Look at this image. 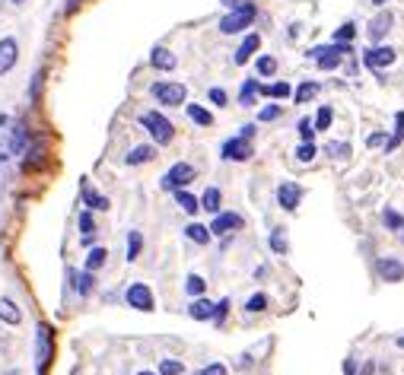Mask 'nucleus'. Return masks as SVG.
<instances>
[{
    "label": "nucleus",
    "instance_id": "obj_26",
    "mask_svg": "<svg viewBox=\"0 0 404 375\" xmlns=\"http://www.w3.org/2000/svg\"><path fill=\"white\" fill-rule=\"evenodd\" d=\"M258 80H246V83H242V89H239V102H242V106H255V96H258Z\"/></svg>",
    "mask_w": 404,
    "mask_h": 375
},
{
    "label": "nucleus",
    "instance_id": "obj_25",
    "mask_svg": "<svg viewBox=\"0 0 404 375\" xmlns=\"http://www.w3.org/2000/svg\"><path fill=\"white\" fill-rule=\"evenodd\" d=\"M185 236L191 239L194 245H207V242H210V229H207V226H201V223H188L185 226Z\"/></svg>",
    "mask_w": 404,
    "mask_h": 375
},
{
    "label": "nucleus",
    "instance_id": "obj_19",
    "mask_svg": "<svg viewBox=\"0 0 404 375\" xmlns=\"http://www.w3.org/2000/svg\"><path fill=\"white\" fill-rule=\"evenodd\" d=\"M201 207H204L207 213H213V217H217L220 213V204H223V191H220V188H207L204 194H201Z\"/></svg>",
    "mask_w": 404,
    "mask_h": 375
},
{
    "label": "nucleus",
    "instance_id": "obj_48",
    "mask_svg": "<svg viewBox=\"0 0 404 375\" xmlns=\"http://www.w3.org/2000/svg\"><path fill=\"white\" fill-rule=\"evenodd\" d=\"M385 144H389L385 134H370V137H366V146H370V150H372V146H385Z\"/></svg>",
    "mask_w": 404,
    "mask_h": 375
},
{
    "label": "nucleus",
    "instance_id": "obj_33",
    "mask_svg": "<svg viewBox=\"0 0 404 375\" xmlns=\"http://www.w3.org/2000/svg\"><path fill=\"white\" fill-rule=\"evenodd\" d=\"M204 290H207L204 277L191 274V277H188V280H185V293H188V296H194V299H198V296H204Z\"/></svg>",
    "mask_w": 404,
    "mask_h": 375
},
{
    "label": "nucleus",
    "instance_id": "obj_22",
    "mask_svg": "<svg viewBox=\"0 0 404 375\" xmlns=\"http://www.w3.org/2000/svg\"><path fill=\"white\" fill-rule=\"evenodd\" d=\"M267 242H271V251H274V255H286V251H290L284 226H274V229H271V239H267Z\"/></svg>",
    "mask_w": 404,
    "mask_h": 375
},
{
    "label": "nucleus",
    "instance_id": "obj_51",
    "mask_svg": "<svg viewBox=\"0 0 404 375\" xmlns=\"http://www.w3.org/2000/svg\"><path fill=\"white\" fill-rule=\"evenodd\" d=\"M372 372H376V366H372V362H366L363 372H360V375H372Z\"/></svg>",
    "mask_w": 404,
    "mask_h": 375
},
{
    "label": "nucleus",
    "instance_id": "obj_30",
    "mask_svg": "<svg viewBox=\"0 0 404 375\" xmlns=\"http://www.w3.org/2000/svg\"><path fill=\"white\" fill-rule=\"evenodd\" d=\"M261 96H271V99H286L290 96V83H274V86H258Z\"/></svg>",
    "mask_w": 404,
    "mask_h": 375
},
{
    "label": "nucleus",
    "instance_id": "obj_49",
    "mask_svg": "<svg viewBox=\"0 0 404 375\" xmlns=\"http://www.w3.org/2000/svg\"><path fill=\"white\" fill-rule=\"evenodd\" d=\"M344 375H360V372H357V356H347V362H344Z\"/></svg>",
    "mask_w": 404,
    "mask_h": 375
},
{
    "label": "nucleus",
    "instance_id": "obj_2",
    "mask_svg": "<svg viewBox=\"0 0 404 375\" xmlns=\"http://www.w3.org/2000/svg\"><path fill=\"white\" fill-rule=\"evenodd\" d=\"M51 356H54V331L51 324H39L35 328V369H39V375L48 372Z\"/></svg>",
    "mask_w": 404,
    "mask_h": 375
},
{
    "label": "nucleus",
    "instance_id": "obj_5",
    "mask_svg": "<svg viewBox=\"0 0 404 375\" xmlns=\"http://www.w3.org/2000/svg\"><path fill=\"white\" fill-rule=\"evenodd\" d=\"M198 178V172H194V165H188V163H175L172 169L163 175V191H182V188H188V184Z\"/></svg>",
    "mask_w": 404,
    "mask_h": 375
},
{
    "label": "nucleus",
    "instance_id": "obj_37",
    "mask_svg": "<svg viewBox=\"0 0 404 375\" xmlns=\"http://www.w3.org/2000/svg\"><path fill=\"white\" fill-rule=\"evenodd\" d=\"M258 77H274V73H277V61L271 58V54H265V58H258Z\"/></svg>",
    "mask_w": 404,
    "mask_h": 375
},
{
    "label": "nucleus",
    "instance_id": "obj_16",
    "mask_svg": "<svg viewBox=\"0 0 404 375\" xmlns=\"http://www.w3.org/2000/svg\"><path fill=\"white\" fill-rule=\"evenodd\" d=\"M150 64L156 67V70H175V64H179V58H175L169 48H153L150 54Z\"/></svg>",
    "mask_w": 404,
    "mask_h": 375
},
{
    "label": "nucleus",
    "instance_id": "obj_20",
    "mask_svg": "<svg viewBox=\"0 0 404 375\" xmlns=\"http://www.w3.org/2000/svg\"><path fill=\"white\" fill-rule=\"evenodd\" d=\"M83 204H87V210H108V198L96 194L87 182H83Z\"/></svg>",
    "mask_w": 404,
    "mask_h": 375
},
{
    "label": "nucleus",
    "instance_id": "obj_46",
    "mask_svg": "<svg viewBox=\"0 0 404 375\" xmlns=\"http://www.w3.org/2000/svg\"><path fill=\"white\" fill-rule=\"evenodd\" d=\"M207 99H210L213 106H220V108H223V106H226V89H220V86H213V89L207 92Z\"/></svg>",
    "mask_w": 404,
    "mask_h": 375
},
{
    "label": "nucleus",
    "instance_id": "obj_39",
    "mask_svg": "<svg viewBox=\"0 0 404 375\" xmlns=\"http://www.w3.org/2000/svg\"><path fill=\"white\" fill-rule=\"evenodd\" d=\"M185 372V366H182L179 360H163L159 362V375H182Z\"/></svg>",
    "mask_w": 404,
    "mask_h": 375
},
{
    "label": "nucleus",
    "instance_id": "obj_10",
    "mask_svg": "<svg viewBox=\"0 0 404 375\" xmlns=\"http://www.w3.org/2000/svg\"><path fill=\"white\" fill-rule=\"evenodd\" d=\"M207 229H210V236H229V232L242 229V217L239 213H217Z\"/></svg>",
    "mask_w": 404,
    "mask_h": 375
},
{
    "label": "nucleus",
    "instance_id": "obj_11",
    "mask_svg": "<svg viewBox=\"0 0 404 375\" xmlns=\"http://www.w3.org/2000/svg\"><path fill=\"white\" fill-rule=\"evenodd\" d=\"M16 61H20V45H16V39H0V77L4 73H10L16 67Z\"/></svg>",
    "mask_w": 404,
    "mask_h": 375
},
{
    "label": "nucleus",
    "instance_id": "obj_50",
    "mask_svg": "<svg viewBox=\"0 0 404 375\" xmlns=\"http://www.w3.org/2000/svg\"><path fill=\"white\" fill-rule=\"evenodd\" d=\"M252 134H255V127H252V125H246V127H242V134H239V137H246V140H252Z\"/></svg>",
    "mask_w": 404,
    "mask_h": 375
},
{
    "label": "nucleus",
    "instance_id": "obj_43",
    "mask_svg": "<svg viewBox=\"0 0 404 375\" xmlns=\"http://www.w3.org/2000/svg\"><path fill=\"white\" fill-rule=\"evenodd\" d=\"M226 315H229V299H223V303H213V322L223 324Z\"/></svg>",
    "mask_w": 404,
    "mask_h": 375
},
{
    "label": "nucleus",
    "instance_id": "obj_4",
    "mask_svg": "<svg viewBox=\"0 0 404 375\" xmlns=\"http://www.w3.org/2000/svg\"><path fill=\"white\" fill-rule=\"evenodd\" d=\"M150 92H153V99L163 102V106H169V108L185 106V99H188L185 86H182V83H169V80H163V83H153Z\"/></svg>",
    "mask_w": 404,
    "mask_h": 375
},
{
    "label": "nucleus",
    "instance_id": "obj_41",
    "mask_svg": "<svg viewBox=\"0 0 404 375\" xmlns=\"http://www.w3.org/2000/svg\"><path fill=\"white\" fill-rule=\"evenodd\" d=\"M315 144H299L296 146V159H299V163H312V159H315Z\"/></svg>",
    "mask_w": 404,
    "mask_h": 375
},
{
    "label": "nucleus",
    "instance_id": "obj_35",
    "mask_svg": "<svg viewBox=\"0 0 404 375\" xmlns=\"http://www.w3.org/2000/svg\"><path fill=\"white\" fill-rule=\"evenodd\" d=\"M318 92H322V86L312 83V80H309V83H303V86L296 89V102H309V99H315Z\"/></svg>",
    "mask_w": 404,
    "mask_h": 375
},
{
    "label": "nucleus",
    "instance_id": "obj_24",
    "mask_svg": "<svg viewBox=\"0 0 404 375\" xmlns=\"http://www.w3.org/2000/svg\"><path fill=\"white\" fill-rule=\"evenodd\" d=\"M73 277V290L80 293V296H89V293H93V274H89V270H83V274H70Z\"/></svg>",
    "mask_w": 404,
    "mask_h": 375
},
{
    "label": "nucleus",
    "instance_id": "obj_13",
    "mask_svg": "<svg viewBox=\"0 0 404 375\" xmlns=\"http://www.w3.org/2000/svg\"><path fill=\"white\" fill-rule=\"evenodd\" d=\"M258 48H261V35L248 32V35H246V42H242V45L236 48V54H232V61H236L239 67H242V64H248V61L255 58V51H258Z\"/></svg>",
    "mask_w": 404,
    "mask_h": 375
},
{
    "label": "nucleus",
    "instance_id": "obj_6",
    "mask_svg": "<svg viewBox=\"0 0 404 375\" xmlns=\"http://www.w3.org/2000/svg\"><path fill=\"white\" fill-rule=\"evenodd\" d=\"M125 303L137 312H153L156 309V299H153V290L146 284H131L125 293Z\"/></svg>",
    "mask_w": 404,
    "mask_h": 375
},
{
    "label": "nucleus",
    "instance_id": "obj_40",
    "mask_svg": "<svg viewBox=\"0 0 404 375\" xmlns=\"http://www.w3.org/2000/svg\"><path fill=\"white\" fill-rule=\"evenodd\" d=\"M325 153L332 159H347V156H351V144H328Z\"/></svg>",
    "mask_w": 404,
    "mask_h": 375
},
{
    "label": "nucleus",
    "instance_id": "obj_32",
    "mask_svg": "<svg viewBox=\"0 0 404 375\" xmlns=\"http://www.w3.org/2000/svg\"><path fill=\"white\" fill-rule=\"evenodd\" d=\"M106 261H108V251L106 248H93L87 255V270H89V274H96V270H99Z\"/></svg>",
    "mask_w": 404,
    "mask_h": 375
},
{
    "label": "nucleus",
    "instance_id": "obj_53",
    "mask_svg": "<svg viewBox=\"0 0 404 375\" xmlns=\"http://www.w3.org/2000/svg\"><path fill=\"white\" fill-rule=\"evenodd\" d=\"M370 4H372V7H382V4H385V0H370Z\"/></svg>",
    "mask_w": 404,
    "mask_h": 375
},
{
    "label": "nucleus",
    "instance_id": "obj_14",
    "mask_svg": "<svg viewBox=\"0 0 404 375\" xmlns=\"http://www.w3.org/2000/svg\"><path fill=\"white\" fill-rule=\"evenodd\" d=\"M391 23H395V16H391L389 10H382V13L370 23V42H382L385 35L391 32Z\"/></svg>",
    "mask_w": 404,
    "mask_h": 375
},
{
    "label": "nucleus",
    "instance_id": "obj_3",
    "mask_svg": "<svg viewBox=\"0 0 404 375\" xmlns=\"http://www.w3.org/2000/svg\"><path fill=\"white\" fill-rule=\"evenodd\" d=\"M140 125L150 131V137L156 140L159 146H166L169 140L175 137V127H172V121L166 118V115H159V112H144V118H140Z\"/></svg>",
    "mask_w": 404,
    "mask_h": 375
},
{
    "label": "nucleus",
    "instance_id": "obj_56",
    "mask_svg": "<svg viewBox=\"0 0 404 375\" xmlns=\"http://www.w3.org/2000/svg\"><path fill=\"white\" fill-rule=\"evenodd\" d=\"M13 4H23V0H13Z\"/></svg>",
    "mask_w": 404,
    "mask_h": 375
},
{
    "label": "nucleus",
    "instance_id": "obj_29",
    "mask_svg": "<svg viewBox=\"0 0 404 375\" xmlns=\"http://www.w3.org/2000/svg\"><path fill=\"white\" fill-rule=\"evenodd\" d=\"M140 248H144V236H140L137 229H131L127 232V261H137Z\"/></svg>",
    "mask_w": 404,
    "mask_h": 375
},
{
    "label": "nucleus",
    "instance_id": "obj_55",
    "mask_svg": "<svg viewBox=\"0 0 404 375\" xmlns=\"http://www.w3.org/2000/svg\"><path fill=\"white\" fill-rule=\"evenodd\" d=\"M137 375H156V372H137Z\"/></svg>",
    "mask_w": 404,
    "mask_h": 375
},
{
    "label": "nucleus",
    "instance_id": "obj_18",
    "mask_svg": "<svg viewBox=\"0 0 404 375\" xmlns=\"http://www.w3.org/2000/svg\"><path fill=\"white\" fill-rule=\"evenodd\" d=\"M188 315H191L194 322H207V318H213V303L204 296H198L191 305H188Z\"/></svg>",
    "mask_w": 404,
    "mask_h": 375
},
{
    "label": "nucleus",
    "instance_id": "obj_17",
    "mask_svg": "<svg viewBox=\"0 0 404 375\" xmlns=\"http://www.w3.org/2000/svg\"><path fill=\"white\" fill-rule=\"evenodd\" d=\"M0 322H4V324H13V328L23 322L20 305H16L13 299H7V296H0Z\"/></svg>",
    "mask_w": 404,
    "mask_h": 375
},
{
    "label": "nucleus",
    "instance_id": "obj_28",
    "mask_svg": "<svg viewBox=\"0 0 404 375\" xmlns=\"http://www.w3.org/2000/svg\"><path fill=\"white\" fill-rule=\"evenodd\" d=\"M188 118H191L194 125H201V127H210L213 125V115L207 112L204 106H188Z\"/></svg>",
    "mask_w": 404,
    "mask_h": 375
},
{
    "label": "nucleus",
    "instance_id": "obj_23",
    "mask_svg": "<svg viewBox=\"0 0 404 375\" xmlns=\"http://www.w3.org/2000/svg\"><path fill=\"white\" fill-rule=\"evenodd\" d=\"M401 140H404V112H398L395 115V134L389 137V144L382 146L385 153H395V146H401Z\"/></svg>",
    "mask_w": 404,
    "mask_h": 375
},
{
    "label": "nucleus",
    "instance_id": "obj_1",
    "mask_svg": "<svg viewBox=\"0 0 404 375\" xmlns=\"http://www.w3.org/2000/svg\"><path fill=\"white\" fill-rule=\"evenodd\" d=\"M255 20V4H248V0H242L236 10H229V13L220 20V32L223 35H236V32H246V26Z\"/></svg>",
    "mask_w": 404,
    "mask_h": 375
},
{
    "label": "nucleus",
    "instance_id": "obj_54",
    "mask_svg": "<svg viewBox=\"0 0 404 375\" xmlns=\"http://www.w3.org/2000/svg\"><path fill=\"white\" fill-rule=\"evenodd\" d=\"M398 347H401V350H404V337H398Z\"/></svg>",
    "mask_w": 404,
    "mask_h": 375
},
{
    "label": "nucleus",
    "instance_id": "obj_31",
    "mask_svg": "<svg viewBox=\"0 0 404 375\" xmlns=\"http://www.w3.org/2000/svg\"><path fill=\"white\" fill-rule=\"evenodd\" d=\"M332 121H334V112L328 106H322V108H318V115L312 118V127H315V131H328V127H332Z\"/></svg>",
    "mask_w": 404,
    "mask_h": 375
},
{
    "label": "nucleus",
    "instance_id": "obj_47",
    "mask_svg": "<svg viewBox=\"0 0 404 375\" xmlns=\"http://www.w3.org/2000/svg\"><path fill=\"white\" fill-rule=\"evenodd\" d=\"M194 375H226V366H223V362H210V366L198 369Z\"/></svg>",
    "mask_w": 404,
    "mask_h": 375
},
{
    "label": "nucleus",
    "instance_id": "obj_21",
    "mask_svg": "<svg viewBox=\"0 0 404 375\" xmlns=\"http://www.w3.org/2000/svg\"><path fill=\"white\" fill-rule=\"evenodd\" d=\"M153 156H156V146L144 144V146H134V150L127 153V159H125V163H127V165H140V163H150Z\"/></svg>",
    "mask_w": 404,
    "mask_h": 375
},
{
    "label": "nucleus",
    "instance_id": "obj_7",
    "mask_svg": "<svg viewBox=\"0 0 404 375\" xmlns=\"http://www.w3.org/2000/svg\"><path fill=\"white\" fill-rule=\"evenodd\" d=\"M398 61V51L389 45H370V51H363V64L370 70H382V67H391Z\"/></svg>",
    "mask_w": 404,
    "mask_h": 375
},
{
    "label": "nucleus",
    "instance_id": "obj_52",
    "mask_svg": "<svg viewBox=\"0 0 404 375\" xmlns=\"http://www.w3.org/2000/svg\"><path fill=\"white\" fill-rule=\"evenodd\" d=\"M4 165H7V153H0V172H4Z\"/></svg>",
    "mask_w": 404,
    "mask_h": 375
},
{
    "label": "nucleus",
    "instance_id": "obj_9",
    "mask_svg": "<svg viewBox=\"0 0 404 375\" xmlns=\"http://www.w3.org/2000/svg\"><path fill=\"white\" fill-rule=\"evenodd\" d=\"M376 274L385 284H398V280H404V264L398 258H376Z\"/></svg>",
    "mask_w": 404,
    "mask_h": 375
},
{
    "label": "nucleus",
    "instance_id": "obj_42",
    "mask_svg": "<svg viewBox=\"0 0 404 375\" xmlns=\"http://www.w3.org/2000/svg\"><path fill=\"white\" fill-rule=\"evenodd\" d=\"M353 35H357V26H353V23H344V26L334 32V42H353Z\"/></svg>",
    "mask_w": 404,
    "mask_h": 375
},
{
    "label": "nucleus",
    "instance_id": "obj_38",
    "mask_svg": "<svg viewBox=\"0 0 404 375\" xmlns=\"http://www.w3.org/2000/svg\"><path fill=\"white\" fill-rule=\"evenodd\" d=\"M265 309H267V296H265V293H255V296L246 303V312H252V315H258V312H265Z\"/></svg>",
    "mask_w": 404,
    "mask_h": 375
},
{
    "label": "nucleus",
    "instance_id": "obj_34",
    "mask_svg": "<svg viewBox=\"0 0 404 375\" xmlns=\"http://www.w3.org/2000/svg\"><path fill=\"white\" fill-rule=\"evenodd\" d=\"M382 226H385V229H391V232H398V229H404V217L398 210H385L382 213Z\"/></svg>",
    "mask_w": 404,
    "mask_h": 375
},
{
    "label": "nucleus",
    "instance_id": "obj_12",
    "mask_svg": "<svg viewBox=\"0 0 404 375\" xmlns=\"http://www.w3.org/2000/svg\"><path fill=\"white\" fill-rule=\"evenodd\" d=\"M299 201H303V188H299L296 182H284L277 188V204L284 207V210H296Z\"/></svg>",
    "mask_w": 404,
    "mask_h": 375
},
{
    "label": "nucleus",
    "instance_id": "obj_36",
    "mask_svg": "<svg viewBox=\"0 0 404 375\" xmlns=\"http://www.w3.org/2000/svg\"><path fill=\"white\" fill-rule=\"evenodd\" d=\"M80 232H83V236H96V220H93V210H83L80 213Z\"/></svg>",
    "mask_w": 404,
    "mask_h": 375
},
{
    "label": "nucleus",
    "instance_id": "obj_15",
    "mask_svg": "<svg viewBox=\"0 0 404 375\" xmlns=\"http://www.w3.org/2000/svg\"><path fill=\"white\" fill-rule=\"evenodd\" d=\"M26 146H29V127L23 125V121H16L13 131H10V144H7V150L20 156V153H26Z\"/></svg>",
    "mask_w": 404,
    "mask_h": 375
},
{
    "label": "nucleus",
    "instance_id": "obj_44",
    "mask_svg": "<svg viewBox=\"0 0 404 375\" xmlns=\"http://www.w3.org/2000/svg\"><path fill=\"white\" fill-rule=\"evenodd\" d=\"M280 115H284V108H280V106H265L258 112V121H277Z\"/></svg>",
    "mask_w": 404,
    "mask_h": 375
},
{
    "label": "nucleus",
    "instance_id": "obj_27",
    "mask_svg": "<svg viewBox=\"0 0 404 375\" xmlns=\"http://www.w3.org/2000/svg\"><path fill=\"white\" fill-rule=\"evenodd\" d=\"M175 204H179L185 213H198L201 210V201L194 198V194H188L185 188H182V191H175Z\"/></svg>",
    "mask_w": 404,
    "mask_h": 375
},
{
    "label": "nucleus",
    "instance_id": "obj_45",
    "mask_svg": "<svg viewBox=\"0 0 404 375\" xmlns=\"http://www.w3.org/2000/svg\"><path fill=\"white\" fill-rule=\"evenodd\" d=\"M299 137H303V144H312V137H315V127H312L309 118L299 121Z\"/></svg>",
    "mask_w": 404,
    "mask_h": 375
},
{
    "label": "nucleus",
    "instance_id": "obj_8",
    "mask_svg": "<svg viewBox=\"0 0 404 375\" xmlns=\"http://www.w3.org/2000/svg\"><path fill=\"white\" fill-rule=\"evenodd\" d=\"M220 156H223L226 163H246V159L252 156V144H248L246 137H232V140H226L223 144Z\"/></svg>",
    "mask_w": 404,
    "mask_h": 375
}]
</instances>
